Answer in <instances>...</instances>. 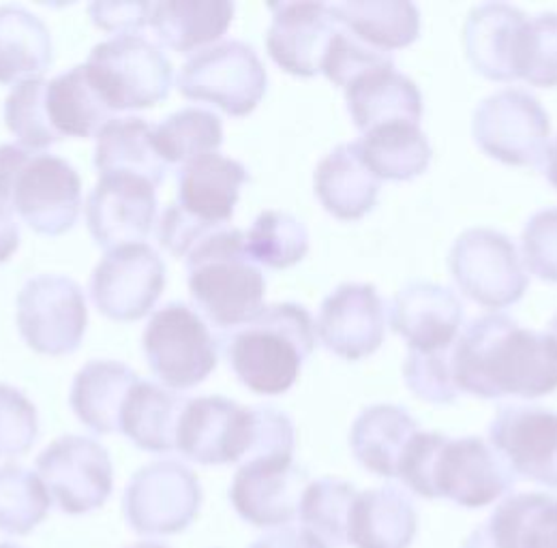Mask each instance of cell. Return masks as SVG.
<instances>
[{
	"label": "cell",
	"mask_w": 557,
	"mask_h": 548,
	"mask_svg": "<svg viewBox=\"0 0 557 548\" xmlns=\"http://www.w3.org/2000/svg\"><path fill=\"white\" fill-rule=\"evenodd\" d=\"M0 204L41 236H63L82 212V180L65 159L0 146Z\"/></svg>",
	"instance_id": "5"
},
{
	"label": "cell",
	"mask_w": 557,
	"mask_h": 548,
	"mask_svg": "<svg viewBox=\"0 0 557 548\" xmlns=\"http://www.w3.org/2000/svg\"><path fill=\"white\" fill-rule=\"evenodd\" d=\"M225 225H210L207 221L189 214L181 204H170L159 221V245L170 251L174 258H185L209 238L212 232Z\"/></svg>",
	"instance_id": "47"
},
{
	"label": "cell",
	"mask_w": 557,
	"mask_h": 548,
	"mask_svg": "<svg viewBox=\"0 0 557 548\" xmlns=\"http://www.w3.org/2000/svg\"><path fill=\"white\" fill-rule=\"evenodd\" d=\"M356 495L358 490L346 479L309 482L298 510L300 527L326 548L348 547L349 514Z\"/></svg>",
	"instance_id": "37"
},
{
	"label": "cell",
	"mask_w": 557,
	"mask_h": 548,
	"mask_svg": "<svg viewBox=\"0 0 557 548\" xmlns=\"http://www.w3.org/2000/svg\"><path fill=\"white\" fill-rule=\"evenodd\" d=\"M165 287V264L144 245L110 249L90 276V298L99 313L114 322L146 317Z\"/></svg>",
	"instance_id": "15"
},
{
	"label": "cell",
	"mask_w": 557,
	"mask_h": 548,
	"mask_svg": "<svg viewBox=\"0 0 557 548\" xmlns=\"http://www.w3.org/2000/svg\"><path fill=\"white\" fill-rule=\"evenodd\" d=\"M50 495L37 474L20 465L0 468V532L30 534L50 510Z\"/></svg>",
	"instance_id": "40"
},
{
	"label": "cell",
	"mask_w": 557,
	"mask_h": 548,
	"mask_svg": "<svg viewBox=\"0 0 557 548\" xmlns=\"http://www.w3.org/2000/svg\"><path fill=\"white\" fill-rule=\"evenodd\" d=\"M309 474L294 457L247 461L232 479L230 501L238 516L260 530H278L298 519Z\"/></svg>",
	"instance_id": "16"
},
{
	"label": "cell",
	"mask_w": 557,
	"mask_h": 548,
	"mask_svg": "<svg viewBox=\"0 0 557 548\" xmlns=\"http://www.w3.org/2000/svg\"><path fill=\"white\" fill-rule=\"evenodd\" d=\"M358 150L369 172L382 180L406 183L426 172L433 148L418 123H388L364 132Z\"/></svg>",
	"instance_id": "34"
},
{
	"label": "cell",
	"mask_w": 557,
	"mask_h": 548,
	"mask_svg": "<svg viewBox=\"0 0 557 548\" xmlns=\"http://www.w3.org/2000/svg\"><path fill=\"white\" fill-rule=\"evenodd\" d=\"M488 444L512 476L557 488V411L502 408L488 426Z\"/></svg>",
	"instance_id": "17"
},
{
	"label": "cell",
	"mask_w": 557,
	"mask_h": 548,
	"mask_svg": "<svg viewBox=\"0 0 557 548\" xmlns=\"http://www.w3.org/2000/svg\"><path fill=\"white\" fill-rule=\"evenodd\" d=\"M0 548H20V547H13V545H0Z\"/></svg>",
	"instance_id": "55"
},
{
	"label": "cell",
	"mask_w": 557,
	"mask_h": 548,
	"mask_svg": "<svg viewBox=\"0 0 557 548\" xmlns=\"http://www.w3.org/2000/svg\"><path fill=\"white\" fill-rule=\"evenodd\" d=\"M472 136L479 148L499 163L543 167L552 119L534 95L521 88H502L474 110Z\"/></svg>",
	"instance_id": "10"
},
{
	"label": "cell",
	"mask_w": 557,
	"mask_h": 548,
	"mask_svg": "<svg viewBox=\"0 0 557 548\" xmlns=\"http://www.w3.org/2000/svg\"><path fill=\"white\" fill-rule=\"evenodd\" d=\"M344 90L349 116L362 134L388 123L420 125L422 92L412 77L395 67V61L364 71Z\"/></svg>",
	"instance_id": "23"
},
{
	"label": "cell",
	"mask_w": 557,
	"mask_h": 548,
	"mask_svg": "<svg viewBox=\"0 0 557 548\" xmlns=\"http://www.w3.org/2000/svg\"><path fill=\"white\" fill-rule=\"evenodd\" d=\"M157 219V187L138 176H101L86 200V223L103 249L141 242Z\"/></svg>",
	"instance_id": "19"
},
{
	"label": "cell",
	"mask_w": 557,
	"mask_h": 548,
	"mask_svg": "<svg viewBox=\"0 0 557 548\" xmlns=\"http://www.w3.org/2000/svg\"><path fill=\"white\" fill-rule=\"evenodd\" d=\"M273 22L267 30V50L278 67L298 77L320 73L333 35L339 30L333 4L271 2Z\"/></svg>",
	"instance_id": "20"
},
{
	"label": "cell",
	"mask_w": 557,
	"mask_h": 548,
	"mask_svg": "<svg viewBox=\"0 0 557 548\" xmlns=\"http://www.w3.org/2000/svg\"><path fill=\"white\" fill-rule=\"evenodd\" d=\"M125 516L141 536L185 532L202 506L198 476L178 461H154L136 472L125 490Z\"/></svg>",
	"instance_id": "13"
},
{
	"label": "cell",
	"mask_w": 557,
	"mask_h": 548,
	"mask_svg": "<svg viewBox=\"0 0 557 548\" xmlns=\"http://www.w3.org/2000/svg\"><path fill=\"white\" fill-rule=\"evenodd\" d=\"M315 333L335 356L356 362L380 349L386 337V304L371 283H344L318 313Z\"/></svg>",
	"instance_id": "18"
},
{
	"label": "cell",
	"mask_w": 557,
	"mask_h": 548,
	"mask_svg": "<svg viewBox=\"0 0 557 548\" xmlns=\"http://www.w3.org/2000/svg\"><path fill=\"white\" fill-rule=\"evenodd\" d=\"M84 67L110 112L154 108L174 86L170 59L138 35L112 37L95 46Z\"/></svg>",
	"instance_id": "6"
},
{
	"label": "cell",
	"mask_w": 557,
	"mask_h": 548,
	"mask_svg": "<svg viewBox=\"0 0 557 548\" xmlns=\"http://www.w3.org/2000/svg\"><path fill=\"white\" fill-rule=\"evenodd\" d=\"M391 61H393L391 54L369 48L367 43L358 41L339 24V30L333 35V39L329 43L320 73H324L331 84L346 88L351 79H356L364 71L380 67Z\"/></svg>",
	"instance_id": "45"
},
{
	"label": "cell",
	"mask_w": 557,
	"mask_h": 548,
	"mask_svg": "<svg viewBox=\"0 0 557 548\" xmlns=\"http://www.w3.org/2000/svg\"><path fill=\"white\" fill-rule=\"evenodd\" d=\"M420 433L410 411L399 406H371L349 428V450L362 470L380 478H397L404 454Z\"/></svg>",
	"instance_id": "25"
},
{
	"label": "cell",
	"mask_w": 557,
	"mask_h": 548,
	"mask_svg": "<svg viewBox=\"0 0 557 548\" xmlns=\"http://www.w3.org/2000/svg\"><path fill=\"white\" fill-rule=\"evenodd\" d=\"M485 525L499 548H557V497L547 493L504 497Z\"/></svg>",
	"instance_id": "36"
},
{
	"label": "cell",
	"mask_w": 557,
	"mask_h": 548,
	"mask_svg": "<svg viewBox=\"0 0 557 548\" xmlns=\"http://www.w3.org/2000/svg\"><path fill=\"white\" fill-rule=\"evenodd\" d=\"M517 79L541 88L557 86V11L528 17L517 52Z\"/></svg>",
	"instance_id": "42"
},
{
	"label": "cell",
	"mask_w": 557,
	"mask_h": 548,
	"mask_svg": "<svg viewBox=\"0 0 557 548\" xmlns=\"http://www.w3.org/2000/svg\"><path fill=\"white\" fill-rule=\"evenodd\" d=\"M525 11L510 2L474 7L463 22V50L476 73L493 82L517 79V52Z\"/></svg>",
	"instance_id": "22"
},
{
	"label": "cell",
	"mask_w": 557,
	"mask_h": 548,
	"mask_svg": "<svg viewBox=\"0 0 557 548\" xmlns=\"http://www.w3.org/2000/svg\"><path fill=\"white\" fill-rule=\"evenodd\" d=\"M453 371L459 393L479 399H541L557 390V341L504 313H487L459 335Z\"/></svg>",
	"instance_id": "1"
},
{
	"label": "cell",
	"mask_w": 557,
	"mask_h": 548,
	"mask_svg": "<svg viewBox=\"0 0 557 548\" xmlns=\"http://www.w3.org/2000/svg\"><path fill=\"white\" fill-rule=\"evenodd\" d=\"M48 79H26L13 86L4 101V125L17 137L20 146L33 152L46 150L61 137L54 134L46 112Z\"/></svg>",
	"instance_id": "41"
},
{
	"label": "cell",
	"mask_w": 557,
	"mask_h": 548,
	"mask_svg": "<svg viewBox=\"0 0 557 548\" xmlns=\"http://www.w3.org/2000/svg\"><path fill=\"white\" fill-rule=\"evenodd\" d=\"M223 144V125L205 108H185L154 127V146L165 163H189Z\"/></svg>",
	"instance_id": "39"
},
{
	"label": "cell",
	"mask_w": 557,
	"mask_h": 548,
	"mask_svg": "<svg viewBox=\"0 0 557 548\" xmlns=\"http://www.w3.org/2000/svg\"><path fill=\"white\" fill-rule=\"evenodd\" d=\"M234 11L230 0H161L152 2L150 28L161 46L187 54L221 39Z\"/></svg>",
	"instance_id": "29"
},
{
	"label": "cell",
	"mask_w": 557,
	"mask_h": 548,
	"mask_svg": "<svg viewBox=\"0 0 557 548\" xmlns=\"http://www.w3.org/2000/svg\"><path fill=\"white\" fill-rule=\"evenodd\" d=\"M37 476L65 514H88L112 495L114 472L108 450L82 435H65L37 457Z\"/></svg>",
	"instance_id": "14"
},
{
	"label": "cell",
	"mask_w": 557,
	"mask_h": 548,
	"mask_svg": "<svg viewBox=\"0 0 557 548\" xmlns=\"http://www.w3.org/2000/svg\"><path fill=\"white\" fill-rule=\"evenodd\" d=\"M547 333H549V335H552V337L557 341V315L552 320V322H549V331H547Z\"/></svg>",
	"instance_id": "53"
},
{
	"label": "cell",
	"mask_w": 557,
	"mask_h": 548,
	"mask_svg": "<svg viewBox=\"0 0 557 548\" xmlns=\"http://www.w3.org/2000/svg\"><path fill=\"white\" fill-rule=\"evenodd\" d=\"M397 478L418 497L448 499L468 510L504 499L515 484L512 472L483 437L450 439L426 431L408 446Z\"/></svg>",
	"instance_id": "2"
},
{
	"label": "cell",
	"mask_w": 557,
	"mask_h": 548,
	"mask_svg": "<svg viewBox=\"0 0 557 548\" xmlns=\"http://www.w3.org/2000/svg\"><path fill=\"white\" fill-rule=\"evenodd\" d=\"M189 291L196 307L219 331L251 322L267 304V278L251 260L245 232L225 225L187 256Z\"/></svg>",
	"instance_id": "4"
},
{
	"label": "cell",
	"mask_w": 557,
	"mask_h": 548,
	"mask_svg": "<svg viewBox=\"0 0 557 548\" xmlns=\"http://www.w3.org/2000/svg\"><path fill=\"white\" fill-rule=\"evenodd\" d=\"M404 379L418 399L426 403L448 406L459 397L453 371V349L433 353L410 351L404 364Z\"/></svg>",
	"instance_id": "43"
},
{
	"label": "cell",
	"mask_w": 557,
	"mask_h": 548,
	"mask_svg": "<svg viewBox=\"0 0 557 548\" xmlns=\"http://www.w3.org/2000/svg\"><path fill=\"white\" fill-rule=\"evenodd\" d=\"M20 247V225L13 212L0 204V264H4Z\"/></svg>",
	"instance_id": "50"
},
{
	"label": "cell",
	"mask_w": 557,
	"mask_h": 548,
	"mask_svg": "<svg viewBox=\"0 0 557 548\" xmlns=\"http://www.w3.org/2000/svg\"><path fill=\"white\" fill-rule=\"evenodd\" d=\"M141 347L150 371L172 390H189L216 369L219 341L187 304L170 302L152 313Z\"/></svg>",
	"instance_id": "7"
},
{
	"label": "cell",
	"mask_w": 557,
	"mask_h": 548,
	"mask_svg": "<svg viewBox=\"0 0 557 548\" xmlns=\"http://www.w3.org/2000/svg\"><path fill=\"white\" fill-rule=\"evenodd\" d=\"M249 548H326L318 538H313L305 527L287 525L264 534Z\"/></svg>",
	"instance_id": "49"
},
{
	"label": "cell",
	"mask_w": 557,
	"mask_h": 548,
	"mask_svg": "<svg viewBox=\"0 0 557 548\" xmlns=\"http://www.w3.org/2000/svg\"><path fill=\"white\" fill-rule=\"evenodd\" d=\"M129 548H168L163 547V545H154V543H139V545H134V547Z\"/></svg>",
	"instance_id": "54"
},
{
	"label": "cell",
	"mask_w": 557,
	"mask_h": 548,
	"mask_svg": "<svg viewBox=\"0 0 557 548\" xmlns=\"http://www.w3.org/2000/svg\"><path fill=\"white\" fill-rule=\"evenodd\" d=\"M187 401L159 384L138 379L123 406L121 433L139 450L172 452L176 450V431Z\"/></svg>",
	"instance_id": "32"
},
{
	"label": "cell",
	"mask_w": 557,
	"mask_h": 548,
	"mask_svg": "<svg viewBox=\"0 0 557 548\" xmlns=\"http://www.w3.org/2000/svg\"><path fill=\"white\" fill-rule=\"evenodd\" d=\"M46 112L59 137H97L112 121L110 108L90 84L84 65L70 68L46 84Z\"/></svg>",
	"instance_id": "35"
},
{
	"label": "cell",
	"mask_w": 557,
	"mask_h": 548,
	"mask_svg": "<svg viewBox=\"0 0 557 548\" xmlns=\"http://www.w3.org/2000/svg\"><path fill=\"white\" fill-rule=\"evenodd\" d=\"M260 408L225 397L189 399L176 431V450L200 465H234L256 457Z\"/></svg>",
	"instance_id": "11"
},
{
	"label": "cell",
	"mask_w": 557,
	"mask_h": 548,
	"mask_svg": "<svg viewBox=\"0 0 557 548\" xmlns=\"http://www.w3.org/2000/svg\"><path fill=\"white\" fill-rule=\"evenodd\" d=\"M337 22L358 41L377 52L404 50L420 37V11L408 0L335 2Z\"/></svg>",
	"instance_id": "31"
},
{
	"label": "cell",
	"mask_w": 557,
	"mask_h": 548,
	"mask_svg": "<svg viewBox=\"0 0 557 548\" xmlns=\"http://www.w3.org/2000/svg\"><path fill=\"white\" fill-rule=\"evenodd\" d=\"M313 189L320 204L335 219L358 221L375 208L380 180L364 165L358 141H346L318 163Z\"/></svg>",
	"instance_id": "27"
},
{
	"label": "cell",
	"mask_w": 557,
	"mask_h": 548,
	"mask_svg": "<svg viewBox=\"0 0 557 548\" xmlns=\"http://www.w3.org/2000/svg\"><path fill=\"white\" fill-rule=\"evenodd\" d=\"M315 341L311 313L294 302H277L267 304L251 322L234 328L223 339V347L245 388L262 397H278L296 384Z\"/></svg>",
	"instance_id": "3"
},
{
	"label": "cell",
	"mask_w": 557,
	"mask_h": 548,
	"mask_svg": "<svg viewBox=\"0 0 557 548\" xmlns=\"http://www.w3.org/2000/svg\"><path fill=\"white\" fill-rule=\"evenodd\" d=\"M543 167H545V176H547L549 185L557 191V136L549 141Z\"/></svg>",
	"instance_id": "51"
},
{
	"label": "cell",
	"mask_w": 557,
	"mask_h": 548,
	"mask_svg": "<svg viewBox=\"0 0 557 548\" xmlns=\"http://www.w3.org/2000/svg\"><path fill=\"white\" fill-rule=\"evenodd\" d=\"M17 328L44 356L73 353L84 339L88 309L82 287L63 274H37L17 294Z\"/></svg>",
	"instance_id": "12"
},
{
	"label": "cell",
	"mask_w": 557,
	"mask_h": 548,
	"mask_svg": "<svg viewBox=\"0 0 557 548\" xmlns=\"http://www.w3.org/2000/svg\"><path fill=\"white\" fill-rule=\"evenodd\" d=\"M461 548H499L495 545V540L491 538V534H488L487 525H481L479 530H474L470 536H468V540L463 543V547Z\"/></svg>",
	"instance_id": "52"
},
{
	"label": "cell",
	"mask_w": 557,
	"mask_h": 548,
	"mask_svg": "<svg viewBox=\"0 0 557 548\" xmlns=\"http://www.w3.org/2000/svg\"><path fill=\"white\" fill-rule=\"evenodd\" d=\"M48 26L22 4L0 7V84L41 77L52 65Z\"/></svg>",
	"instance_id": "33"
},
{
	"label": "cell",
	"mask_w": 557,
	"mask_h": 548,
	"mask_svg": "<svg viewBox=\"0 0 557 548\" xmlns=\"http://www.w3.org/2000/svg\"><path fill=\"white\" fill-rule=\"evenodd\" d=\"M99 176H138L154 187L165 178L168 163L154 146V129L138 116L112 119L99 134L95 148Z\"/></svg>",
	"instance_id": "30"
},
{
	"label": "cell",
	"mask_w": 557,
	"mask_h": 548,
	"mask_svg": "<svg viewBox=\"0 0 557 548\" xmlns=\"http://www.w3.org/2000/svg\"><path fill=\"white\" fill-rule=\"evenodd\" d=\"M152 2L141 0H99L88 4V15L92 24L116 37L138 35L150 28Z\"/></svg>",
	"instance_id": "48"
},
{
	"label": "cell",
	"mask_w": 557,
	"mask_h": 548,
	"mask_svg": "<svg viewBox=\"0 0 557 548\" xmlns=\"http://www.w3.org/2000/svg\"><path fill=\"white\" fill-rule=\"evenodd\" d=\"M391 326L406 339L410 351L433 353L453 349L463 326V302L440 283L414 281L395 294Z\"/></svg>",
	"instance_id": "21"
},
{
	"label": "cell",
	"mask_w": 557,
	"mask_h": 548,
	"mask_svg": "<svg viewBox=\"0 0 557 548\" xmlns=\"http://www.w3.org/2000/svg\"><path fill=\"white\" fill-rule=\"evenodd\" d=\"M247 253L258 266L283 271L309 253V232L294 214L264 210L245 234Z\"/></svg>",
	"instance_id": "38"
},
{
	"label": "cell",
	"mask_w": 557,
	"mask_h": 548,
	"mask_svg": "<svg viewBox=\"0 0 557 548\" xmlns=\"http://www.w3.org/2000/svg\"><path fill=\"white\" fill-rule=\"evenodd\" d=\"M417 532V508L401 488L377 486L356 495L349 514L348 547L410 548Z\"/></svg>",
	"instance_id": "26"
},
{
	"label": "cell",
	"mask_w": 557,
	"mask_h": 548,
	"mask_svg": "<svg viewBox=\"0 0 557 548\" xmlns=\"http://www.w3.org/2000/svg\"><path fill=\"white\" fill-rule=\"evenodd\" d=\"M269 75L258 52L245 41H221L194 54L178 75V90L227 116H249L267 95Z\"/></svg>",
	"instance_id": "8"
},
{
	"label": "cell",
	"mask_w": 557,
	"mask_h": 548,
	"mask_svg": "<svg viewBox=\"0 0 557 548\" xmlns=\"http://www.w3.org/2000/svg\"><path fill=\"white\" fill-rule=\"evenodd\" d=\"M249 180V170L232 157H198L178 172V204L210 225H230L240 189Z\"/></svg>",
	"instance_id": "24"
},
{
	"label": "cell",
	"mask_w": 557,
	"mask_h": 548,
	"mask_svg": "<svg viewBox=\"0 0 557 548\" xmlns=\"http://www.w3.org/2000/svg\"><path fill=\"white\" fill-rule=\"evenodd\" d=\"M457 287L485 309L517 304L530 285V274L515 242L488 227H470L457 236L448 253Z\"/></svg>",
	"instance_id": "9"
},
{
	"label": "cell",
	"mask_w": 557,
	"mask_h": 548,
	"mask_svg": "<svg viewBox=\"0 0 557 548\" xmlns=\"http://www.w3.org/2000/svg\"><path fill=\"white\" fill-rule=\"evenodd\" d=\"M39 435V415L33 401L17 388L0 384V457L26 454Z\"/></svg>",
	"instance_id": "44"
},
{
	"label": "cell",
	"mask_w": 557,
	"mask_h": 548,
	"mask_svg": "<svg viewBox=\"0 0 557 548\" xmlns=\"http://www.w3.org/2000/svg\"><path fill=\"white\" fill-rule=\"evenodd\" d=\"M138 379V373L123 362L92 360L73 379L71 410L97 435L121 433L123 406Z\"/></svg>",
	"instance_id": "28"
},
{
	"label": "cell",
	"mask_w": 557,
	"mask_h": 548,
	"mask_svg": "<svg viewBox=\"0 0 557 548\" xmlns=\"http://www.w3.org/2000/svg\"><path fill=\"white\" fill-rule=\"evenodd\" d=\"M521 260L528 273L557 283V205L530 216L521 234Z\"/></svg>",
	"instance_id": "46"
}]
</instances>
